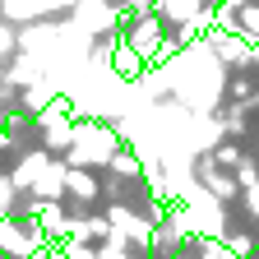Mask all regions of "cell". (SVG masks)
Masks as SVG:
<instances>
[{
	"mask_svg": "<svg viewBox=\"0 0 259 259\" xmlns=\"http://www.w3.org/2000/svg\"><path fill=\"white\" fill-rule=\"evenodd\" d=\"M199 259H241V254H232L222 241H199Z\"/></svg>",
	"mask_w": 259,
	"mask_h": 259,
	"instance_id": "13",
	"label": "cell"
},
{
	"mask_svg": "<svg viewBox=\"0 0 259 259\" xmlns=\"http://www.w3.org/2000/svg\"><path fill=\"white\" fill-rule=\"evenodd\" d=\"M14 51H19V32H14V23H5V19H0V65H5Z\"/></svg>",
	"mask_w": 259,
	"mask_h": 259,
	"instance_id": "11",
	"label": "cell"
},
{
	"mask_svg": "<svg viewBox=\"0 0 259 259\" xmlns=\"http://www.w3.org/2000/svg\"><path fill=\"white\" fill-rule=\"evenodd\" d=\"M120 148V130L116 125H107V120H97V116H83L79 125H74V144H70V153H65V162L70 167H107L111 162V153Z\"/></svg>",
	"mask_w": 259,
	"mask_h": 259,
	"instance_id": "1",
	"label": "cell"
},
{
	"mask_svg": "<svg viewBox=\"0 0 259 259\" xmlns=\"http://www.w3.org/2000/svg\"><path fill=\"white\" fill-rule=\"evenodd\" d=\"M65 23H70L79 37H107L111 28H125V14H120V5H111V0H79Z\"/></svg>",
	"mask_w": 259,
	"mask_h": 259,
	"instance_id": "2",
	"label": "cell"
},
{
	"mask_svg": "<svg viewBox=\"0 0 259 259\" xmlns=\"http://www.w3.org/2000/svg\"><path fill=\"white\" fill-rule=\"evenodd\" d=\"M213 162H218V167H232V171H236L245 157H241V148H236V144H218V148H213Z\"/></svg>",
	"mask_w": 259,
	"mask_h": 259,
	"instance_id": "12",
	"label": "cell"
},
{
	"mask_svg": "<svg viewBox=\"0 0 259 259\" xmlns=\"http://www.w3.org/2000/svg\"><path fill=\"white\" fill-rule=\"evenodd\" d=\"M70 167V162H65ZM97 194H102V181H97L93 167H70L65 171V199H74V204H93Z\"/></svg>",
	"mask_w": 259,
	"mask_h": 259,
	"instance_id": "7",
	"label": "cell"
},
{
	"mask_svg": "<svg viewBox=\"0 0 259 259\" xmlns=\"http://www.w3.org/2000/svg\"><path fill=\"white\" fill-rule=\"evenodd\" d=\"M245 208H250V218H259V181L245 185Z\"/></svg>",
	"mask_w": 259,
	"mask_h": 259,
	"instance_id": "14",
	"label": "cell"
},
{
	"mask_svg": "<svg viewBox=\"0 0 259 259\" xmlns=\"http://www.w3.org/2000/svg\"><path fill=\"white\" fill-rule=\"evenodd\" d=\"M65 10V0H0V19L5 23H37V19H51V14H60Z\"/></svg>",
	"mask_w": 259,
	"mask_h": 259,
	"instance_id": "6",
	"label": "cell"
},
{
	"mask_svg": "<svg viewBox=\"0 0 259 259\" xmlns=\"http://www.w3.org/2000/svg\"><path fill=\"white\" fill-rule=\"evenodd\" d=\"M97 259H135V245H130V241H120V236L111 232V241H102V245H97Z\"/></svg>",
	"mask_w": 259,
	"mask_h": 259,
	"instance_id": "10",
	"label": "cell"
},
{
	"mask_svg": "<svg viewBox=\"0 0 259 259\" xmlns=\"http://www.w3.org/2000/svg\"><path fill=\"white\" fill-rule=\"evenodd\" d=\"M0 259H10V254H5V250H0Z\"/></svg>",
	"mask_w": 259,
	"mask_h": 259,
	"instance_id": "15",
	"label": "cell"
},
{
	"mask_svg": "<svg viewBox=\"0 0 259 259\" xmlns=\"http://www.w3.org/2000/svg\"><path fill=\"white\" fill-rule=\"evenodd\" d=\"M236 32H241L245 42L259 47V0H245V5H241V14H236Z\"/></svg>",
	"mask_w": 259,
	"mask_h": 259,
	"instance_id": "9",
	"label": "cell"
},
{
	"mask_svg": "<svg viewBox=\"0 0 259 259\" xmlns=\"http://www.w3.org/2000/svg\"><path fill=\"white\" fill-rule=\"evenodd\" d=\"M107 171L120 176V181H144V157H139V148L120 144V148L111 153V162H107Z\"/></svg>",
	"mask_w": 259,
	"mask_h": 259,
	"instance_id": "8",
	"label": "cell"
},
{
	"mask_svg": "<svg viewBox=\"0 0 259 259\" xmlns=\"http://www.w3.org/2000/svg\"><path fill=\"white\" fill-rule=\"evenodd\" d=\"M194 181H199L208 194H218L222 204L236 199V190H241V181H236L232 171H222L218 162H213V153H199V157H194Z\"/></svg>",
	"mask_w": 259,
	"mask_h": 259,
	"instance_id": "4",
	"label": "cell"
},
{
	"mask_svg": "<svg viewBox=\"0 0 259 259\" xmlns=\"http://www.w3.org/2000/svg\"><path fill=\"white\" fill-rule=\"evenodd\" d=\"M125 42L130 47H135L148 65H153V56H157V47L162 42H167V23H162L157 14H144V19H135V23H130L125 28Z\"/></svg>",
	"mask_w": 259,
	"mask_h": 259,
	"instance_id": "5",
	"label": "cell"
},
{
	"mask_svg": "<svg viewBox=\"0 0 259 259\" xmlns=\"http://www.w3.org/2000/svg\"><path fill=\"white\" fill-rule=\"evenodd\" d=\"M107 218H111V227H116V236H120V241H130L135 250H153V227H157V222L139 218L135 208H125V204H111Z\"/></svg>",
	"mask_w": 259,
	"mask_h": 259,
	"instance_id": "3",
	"label": "cell"
}]
</instances>
